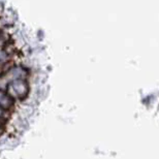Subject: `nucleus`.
Returning <instances> with one entry per match:
<instances>
[{
	"label": "nucleus",
	"instance_id": "nucleus-1",
	"mask_svg": "<svg viewBox=\"0 0 159 159\" xmlns=\"http://www.w3.org/2000/svg\"><path fill=\"white\" fill-rule=\"evenodd\" d=\"M8 88H9L8 90L11 92V94L15 95V96H18V97H24L28 92V86L26 84V82L23 81V80L14 81L9 85Z\"/></svg>",
	"mask_w": 159,
	"mask_h": 159
},
{
	"label": "nucleus",
	"instance_id": "nucleus-2",
	"mask_svg": "<svg viewBox=\"0 0 159 159\" xmlns=\"http://www.w3.org/2000/svg\"><path fill=\"white\" fill-rule=\"evenodd\" d=\"M14 103V99L11 95H1L0 96V107L4 110H8Z\"/></svg>",
	"mask_w": 159,
	"mask_h": 159
}]
</instances>
